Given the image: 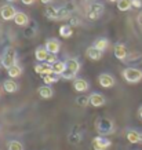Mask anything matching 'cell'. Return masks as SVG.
I'll return each instance as SVG.
<instances>
[{"label":"cell","instance_id":"1","mask_svg":"<svg viewBox=\"0 0 142 150\" xmlns=\"http://www.w3.org/2000/svg\"><path fill=\"white\" fill-rule=\"evenodd\" d=\"M44 15L51 21H62V19H70V10L66 7H47L44 10Z\"/></svg>","mask_w":142,"mask_h":150},{"label":"cell","instance_id":"2","mask_svg":"<svg viewBox=\"0 0 142 150\" xmlns=\"http://www.w3.org/2000/svg\"><path fill=\"white\" fill-rule=\"evenodd\" d=\"M95 129L101 137H106L115 132V124L110 118L106 117H99L95 121Z\"/></svg>","mask_w":142,"mask_h":150},{"label":"cell","instance_id":"3","mask_svg":"<svg viewBox=\"0 0 142 150\" xmlns=\"http://www.w3.org/2000/svg\"><path fill=\"white\" fill-rule=\"evenodd\" d=\"M17 51L14 50V47H6V50L3 51V54L0 57V62L1 66L4 69H10L11 66L17 64Z\"/></svg>","mask_w":142,"mask_h":150},{"label":"cell","instance_id":"4","mask_svg":"<svg viewBox=\"0 0 142 150\" xmlns=\"http://www.w3.org/2000/svg\"><path fill=\"white\" fill-rule=\"evenodd\" d=\"M121 76L127 83L135 84V83H139L142 80V70L137 68H126L121 72Z\"/></svg>","mask_w":142,"mask_h":150},{"label":"cell","instance_id":"5","mask_svg":"<svg viewBox=\"0 0 142 150\" xmlns=\"http://www.w3.org/2000/svg\"><path fill=\"white\" fill-rule=\"evenodd\" d=\"M104 14V4L102 3H92L90 7L87 8V17L88 19L95 21Z\"/></svg>","mask_w":142,"mask_h":150},{"label":"cell","instance_id":"6","mask_svg":"<svg viewBox=\"0 0 142 150\" xmlns=\"http://www.w3.org/2000/svg\"><path fill=\"white\" fill-rule=\"evenodd\" d=\"M17 13H18V11L11 4H4L0 7V17L4 19V21H11V19H14V17H15Z\"/></svg>","mask_w":142,"mask_h":150},{"label":"cell","instance_id":"7","mask_svg":"<svg viewBox=\"0 0 142 150\" xmlns=\"http://www.w3.org/2000/svg\"><path fill=\"white\" fill-rule=\"evenodd\" d=\"M110 145H112V142L105 137H97L92 139V149L94 150H106L109 149Z\"/></svg>","mask_w":142,"mask_h":150},{"label":"cell","instance_id":"8","mask_svg":"<svg viewBox=\"0 0 142 150\" xmlns=\"http://www.w3.org/2000/svg\"><path fill=\"white\" fill-rule=\"evenodd\" d=\"M113 54L119 61H126L127 57H129V51H127V47L121 44V43H117L115 47H113Z\"/></svg>","mask_w":142,"mask_h":150},{"label":"cell","instance_id":"9","mask_svg":"<svg viewBox=\"0 0 142 150\" xmlns=\"http://www.w3.org/2000/svg\"><path fill=\"white\" fill-rule=\"evenodd\" d=\"M35 72L37 74H40V76H46V74L54 73V70H53V65L47 64V62H40V64H37L35 66Z\"/></svg>","mask_w":142,"mask_h":150},{"label":"cell","instance_id":"10","mask_svg":"<svg viewBox=\"0 0 142 150\" xmlns=\"http://www.w3.org/2000/svg\"><path fill=\"white\" fill-rule=\"evenodd\" d=\"M88 96H90V105L94 106V108H101L106 102L105 96L102 95V94H99V92H94V94H91V95H88Z\"/></svg>","mask_w":142,"mask_h":150},{"label":"cell","instance_id":"11","mask_svg":"<svg viewBox=\"0 0 142 150\" xmlns=\"http://www.w3.org/2000/svg\"><path fill=\"white\" fill-rule=\"evenodd\" d=\"M98 83H99V86L104 87V88H110V87L115 86V79L112 77L110 74L102 73V74L98 76Z\"/></svg>","mask_w":142,"mask_h":150},{"label":"cell","instance_id":"12","mask_svg":"<svg viewBox=\"0 0 142 150\" xmlns=\"http://www.w3.org/2000/svg\"><path fill=\"white\" fill-rule=\"evenodd\" d=\"M44 47L47 48V51L50 52V54H58L61 50V43L57 39H48L46 41V44Z\"/></svg>","mask_w":142,"mask_h":150},{"label":"cell","instance_id":"13","mask_svg":"<svg viewBox=\"0 0 142 150\" xmlns=\"http://www.w3.org/2000/svg\"><path fill=\"white\" fill-rule=\"evenodd\" d=\"M88 81L86 79H82V77H76L73 80V88L75 91L77 92H86L88 90Z\"/></svg>","mask_w":142,"mask_h":150},{"label":"cell","instance_id":"14","mask_svg":"<svg viewBox=\"0 0 142 150\" xmlns=\"http://www.w3.org/2000/svg\"><path fill=\"white\" fill-rule=\"evenodd\" d=\"M86 57H87L88 59H91V61H99V59L102 58V51H99L98 48L91 46L86 50Z\"/></svg>","mask_w":142,"mask_h":150},{"label":"cell","instance_id":"15","mask_svg":"<svg viewBox=\"0 0 142 150\" xmlns=\"http://www.w3.org/2000/svg\"><path fill=\"white\" fill-rule=\"evenodd\" d=\"M3 90H4L7 94H14V92L18 91V84L14 81V79L4 80V83H3Z\"/></svg>","mask_w":142,"mask_h":150},{"label":"cell","instance_id":"16","mask_svg":"<svg viewBox=\"0 0 142 150\" xmlns=\"http://www.w3.org/2000/svg\"><path fill=\"white\" fill-rule=\"evenodd\" d=\"M14 22L18 26H26L29 23V17L25 13H22V11H18L15 14V17H14Z\"/></svg>","mask_w":142,"mask_h":150},{"label":"cell","instance_id":"17","mask_svg":"<svg viewBox=\"0 0 142 150\" xmlns=\"http://www.w3.org/2000/svg\"><path fill=\"white\" fill-rule=\"evenodd\" d=\"M66 62V70L68 72H72V73H76L80 70V62H79L76 58H69L68 61H65Z\"/></svg>","mask_w":142,"mask_h":150},{"label":"cell","instance_id":"18","mask_svg":"<svg viewBox=\"0 0 142 150\" xmlns=\"http://www.w3.org/2000/svg\"><path fill=\"white\" fill-rule=\"evenodd\" d=\"M50 52L47 51L46 47H37L36 51H35V58L39 61V62H46L47 58H48Z\"/></svg>","mask_w":142,"mask_h":150},{"label":"cell","instance_id":"19","mask_svg":"<svg viewBox=\"0 0 142 150\" xmlns=\"http://www.w3.org/2000/svg\"><path fill=\"white\" fill-rule=\"evenodd\" d=\"M37 92H39V95H40V98H43V99H50V98H53V95H54V91H53V88H51L50 86H41L39 90H37Z\"/></svg>","mask_w":142,"mask_h":150},{"label":"cell","instance_id":"20","mask_svg":"<svg viewBox=\"0 0 142 150\" xmlns=\"http://www.w3.org/2000/svg\"><path fill=\"white\" fill-rule=\"evenodd\" d=\"M126 138L130 143H139L141 141V134L137 131V129H127L126 132Z\"/></svg>","mask_w":142,"mask_h":150},{"label":"cell","instance_id":"21","mask_svg":"<svg viewBox=\"0 0 142 150\" xmlns=\"http://www.w3.org/2000/svg\"><path fill=\"white\" fill-rule=\"evenodd\" d=\"M92 46L104 52V51L109 47V40H108V39H105V37H99V39H97V40L94 41V44H92Z\"/></svg>","mask_w":142,"mask_h":150},{"label":"cell","instance_id":"22","mask_svg":"<svg viewBox=\"0 0 142 150\" xmlns=\"http://www.w3.org/2000/svg\"><path fill=\"white\" fill-rule=\"evenodd\" d=\"M21 73H22V68H21L18 64H15L14 66H11L10 69H7V74H9L10 79L19 77V76H21Z\"/></svg>","mask_w":142,"mask_h":150},{"label":"cell","instance_id":"23","mask_svg":"<svg viewBox=\"0 0 142 150\" xmlns=\"http://www.w3.org/2000/svg\"><path fill=\"white\" fill-rule=\"evenodd\" d=\"M73 35V29L70 25H62L60 28V36L64 37V39H69V37H72Z\"/></svg>","mask_w":142,"mask_h":150},{"label":"cell","instance_id":"24","mask_svg":"<svg viewBox=\"0 0 142 150\" xmlns=\"http://www.w3.org/2000/svg\"><path fill=\"white\" fill-rule=\"evenodd\" d=\"M116 4H117V10L119 11H129V10L133 8L131 0H119Z\"/></svg>","mask_w":142,"mask_h":150},{"label":"cell","instance_id":"25","mask_svg":"<svg viewBox=\"0 0 142 150\" xmlns=\"http://www.w3.org/2000/svg\"><path fill=\"white\" fill-rule=\"evenodd\" d=\"M53 70L57 74H62L64 72H66V62L64 61H57L54 65H53Z\"/></svg>","mask_w":142,"mask_h":150},{"label":"cell","instance_id":"26","mask_svg":"<svg viewBox=\"0 0 142 150\" xmlns=\"http://www.w3.org/2000/svg\"><path fill=\"white\" fill-rule=\"evenodd\" d=\"M61 79V74H57V73H51V74H46L43 76V81L46 83L47 86L48 84H53V83H57Z\"/></svg>","mask_w":142,"mask_h":150},{"label":"cell","instance_id":"27","mask_svg":"<svg viewBox=\"0 0 142 150\" xmlns=\"http://www.w3.org/2000/svg\"><path fill=\"white\" fill-rule=\"evenodd\" d=\"M76 103H77L79 106L86 108V106H88V105H90V96H87V95H80L79 98H76Z\"/></svg>","mask_w":142,"mask_h":150},{"label":"cell","instance_id":"28","mask_svg":"<svg viewBox=\"0 0 142 150\" xmlns=\"http://www.w3.org/2000/svg\"><path fill=\"white\" fill-rule=\"evenodd\" d=\"M7 149L9 150H23V145L19 141H10Z\"/></svg>","mask_w":142,"mask_h":150},{"label":"cell","instance_id":"29","mask_svg":"<svg viewBox=\"0 0 142 150\" xmlns=\"http://www.w3.org/2000/svg\"><path fill=\"white\" fill-rule=\"evenodd\" d=\"M77 77V74L76 73H72V72H64L61 74V79H64V80H75V79Z\"/></svg>","mask_w":142,"mask_h":150},{"label":"cell","instance_id":"30","mask_svg":"<svg viewBox=\"0 0 142 150\" xmlns=\"http://www.w3.org/2000/svg\"><path fill=\"white\" fill-rule=\"evenodd\" d=\"M57 61H58V58H57V54H50L46 62H47V64H50V65H54Z\"/></svg>","mask_w":142,"mask_h":150},{"label":"cell","instance_id":"31","mask_svg":"<svg viewBox=\"0 0 142 150\" xmlns=\"http://www.w3.org/2000/svg\"><path fill=\"white\" fill-rule=\"evenodd\" d=\"M134 8H141L142 7V0H131Z\"/></svg>","mask_w":142,"mask_h":150},{"label":"cell","instance_id":"32","mask_svg":"<svg viewBox=\"0 0 142 150\" xmlns=\"http://www.w3.org/2000/svg\"><path fill=\"white\" fill-rule=\"evenodd\" d=\"M79 23H80V21H79L77 18H70L69 19V25H70V26H77Z\"/></svg>","mask_w":142,"mask_h":150},{"label":"cell","instance_id":"33","mask_svg":"<svg viewBox=\"0 0 142 150\" xmlns=\"http://www.w3.org/2000/svg\"><path fill=\"white\" fill-rule=\"evenodd\" d=\"M22 1V4H25V6H32L36 0H21Z\"/></svg>","mask_w":142,"mask_h":150},{"label":"cell","instance_id":"34","mask_svg":"<svg viewBox=\"0 0 142 150\" xmlns=\"http://www.w3.org/2000/svg\"><path fill=\"white\" fill-rule=\"evenodd\" d=\"M40 1H41V3H43L44 6H48V4H51V3H53L54 0H40Z\"/></svg>","mask_w":142,"mask_h":150},{"label":"cell","instance_id":"35","mask_svg":"<svg viewBox=\"0 0 142 150\" xmlns=\"http://www.w3.org/2000/svg\"><path fill=\"white\" fill-rule=\"evenodd\" d=\"M138 116H139V118L142 120V105L139 106V109H138Z\"/></svg>","mask_w":142,"mask_h":150},{"label":"cell","instance_id":"36","mask_svg":"<svg viewBox=\"0 0 142 150\" xmlns=\"http://www.w3.org/2000/svg\"><path fill=\"white\" fill-rule=\"evenodd\" d=\"M138 19H139V22L142 23V11H141V14H139V17H138Z\"/></svg>","mask_w":142,"mask_h":150},{"label":"cell","instance_id":"37","mask_svg":"<svg viewBox=\"0 0 142 150\" xmlns=\"http://www.w3.org/2000/svg\"><path fill=\"white\" fill-rule=\"evenodd\" d=\"M108 1H110V3H117L119 0H108Z\"/></svg>","mask_w":142,"mask_h":150},{"label":"cell","instance_id":"38","mask_svg":"<svg viewBox=\"0 0 142 150\" xmlns=\"http://www.w3.org/2000/svg\"><path fill=\"white\" fill-rule=\"evenodd\" d=\"M139 143H142V134H141V141H139Z\"/></svg>","mask_w":142,"mask_h":150},{"label":"cell","instance_id":"39","mask_svg":"<svg viewBox=\"0 0 142 150\" xmlns=\"http://www.w3.org/2000/svg\"><path fill=\"white\" fill-rule=\"evenodd\" d=\"M6 1H15V0H6Z\"/></svg>","mask_w":142,"mask_h":150},{"label":"cell","instance_id":"40","mask_svg":"<svg viewBox=\"0 0 142 150\" xmlns=\"http://www.w3.org/2000/svg\"><path fill=\"white\" fill-rule=\"evenodd\" d=\"M88 1H94V0H88Z\"/></svg>","mask_w":142,"mask_h":150},{"label":"cell","instance_id":"41","mask_svg":"<svg viewBox=\"0 0 142 150\" xmlns=\"http://www.w3.org/2000/svg\"><path fill=\"white\" fill-rule=\"evenodd\" d=\"M0 92H1V90H0Z\"/></svg>","mask_w":142,"mask_h":150}]
</instances>
